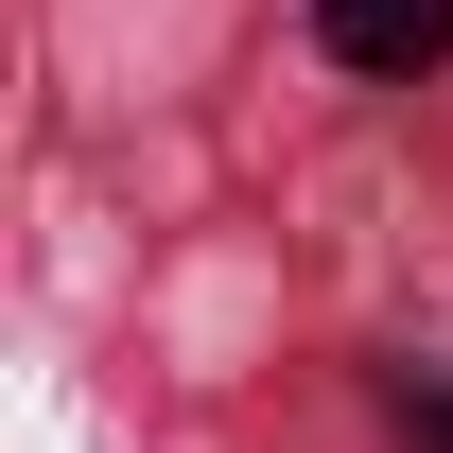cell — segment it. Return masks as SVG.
Returning a JSON list of instances; mask_svg holds the SVG:
<instances>
[{
    "mask_svg": "<svg viewBox=\"0 0 453 453\" xmlns=\"http://www.w3.org/2000/svg\"><path fill=\"white\" fill-rule=\"evenodd\" d=\"M384 418H401V436H418V453H453V384H418V366H401V384H384Z\"/></svg>",
    "mask_w": 453,
    "mask_h": 453,
    "instance_id": "7a4b0ae2",
    "label": "cell"
},
{
    "mask_svg": "<svg viewBox=\"0 0 453 453\" xmlns=\"http://www.w3.org/2000/svg\"><path fill=\"white\" fill-rule=\"evenodd\" d=\"M314 35H332V70H384V88H418V70L453 53V0H314Z\"/></svg>",
    "mask_w": 453,
    "mask_h": 453,
    "instance_id": "6da1fadb",
    "label": "cell"
}]
</instances>
